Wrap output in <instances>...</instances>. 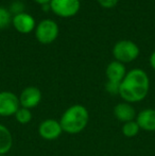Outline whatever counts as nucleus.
Instances as JSON below:
<instances>
[{"instance_id": "obj_1", "label": "nucleus", "mask_w": 155, "mask_h": 156, "mask_svg": "<svg viewBox=\"0 0 155 156\" xmlns=\"http://www.w3.org/2000/svg\"><path fill=\"white\" fill-rule=\"evenodd\" d=\"M150 89V79L147 72L140 68H134L126 72L120 83L119 96L124 102L137 103L146 99Z\"/></svg>"}, {"instance_id": "obj_2", "label": "nucleus", "mask_w": 155, "mask_h": 156, "mask_svg": "<svg viewBox=\"0 0 155 156\" xmlns=\"http://www.w3.org/2000/svg\"><path fill=\"white\" fill-rule=\"evenodd\" d=\"M58 121L63 133L76 135L86 129L89 121L88 109L82 104H73L63 113Z\"/></svg>"}, {"instance_id": "obj_3", "label": "nucleus", "mask_w": 155, "mask_h": 156, "mask_svg": "<svg viewBox=\"0 0 155 156\" xmlns=\"http://www.w3.org/2000/svg\"><path fill=\"white\" fill-rule=\"evenodd\" d=\"M139 47L132 41L123 39L115 44L113 48V55L115 61L126 64L135 61L139 56Z\"/></svg>"}, {"instance_id": "obj_4", "label": "nucleus", "mask_w": 155, "mask_h": 156, "mask_svg": "<svg viewBox=\"0 0 155 156\" xmlns=\"http://www.w3.org/2000/svg\"><path fill=\"white\" fill-rule=\"evenodd\" d=\"M58 23L52 19H43L36 25L35 27V37L36 39L43 45L52 44L58 36Z\"/></svg>"}, {"instance_id": "obj_5", "label": "nucleus", "mask_w": 155, "mask_h": 156, "mask_svg": "<svg viewBox=\"0 0 155 156\" xmlns=\"http://www.w3.org/2000/svg\"><path fill=\"white\" fill-rule=\"evenodd\" d=\"M49 5L50 11L62 18L76 16L81 8L80 0H51Z\"/></svg>"}, {"instance_id": "obj_6", "label": "nucleus", "mask_w": 155, "mask_h": 156, "mask_svg": "<svg viewBox=\"0 0 155 156\" xmlns=\"http://www.w3.org/2000/svg\"><path fill=\"white\" fill-rule=\"evenodd\" d=\"M20 107L19 98L12 91H0V117H11Z\"/></svg>"}, {"instance_id": "obj_7", "label": "nucleus", "mask_w": 155, "mask_h": 156, "mask_svg": "<svg viewBox=\"0 0 155 156\" xmlns=\"http://www.w3.org/2000/svg\"><path fill=\"white\" fill-rule=\"evenodd\" d=\"M63 134V129L61 126V123L58 120L48 118L45 119L38 125V135L41 138L48 141L56 140L60 138V136Z\"/></svg>"}, {"instance_id": "obj_8", "label": "nucleus", "mask_w": 155, "mask_h": 156, "mask_svg": "<svg viewBox=\"0 0 155 156\" xmlns=\"http://www.w3.org/2000/svg\"><path fill=\"white\" fill-rule=\"evenodd\" d=\"M19 103L21 107L28 109H32L36 107L41 103L43 94L41 89L35 86H28L23 89V91L18 96Z\"/></svg>"}, {"instance_id": "obj_9", "label": "nucleus", "mask_w": 155, "mask_h": 156, "mask_svg": "<svg viewBox=\"0 0 155 156\" xmlns=\"http://www.w3.org/2000/svg\"><path fill=\"white\" fill-rule=\"evenodd\" d=\"M35 19L32 15L28 13H20V14L14 15L12 18V25L16 31L21 34H29L33 30H35Z\"/></svg>"}, {"instance_id": "obj_10", "label": "nucleus", "mask_w": 155, "mask_h": 156, "mask_svg": "<svg viewBox=\"0 0 155 156\" xmlns=\"http://www.w3.org/2000/svg\"><path fill=\"white\" fill-rule=\"evenodd\" d=\"M114 116L118 121L125 123L129 121H133L136 119V109L134 108L131 103L128 102H120L115 105L114 107Z\"/></svg>"}, {"instance_id": "obj_11", "label": "nucleus", "mask_w": 155, "mask_h": 156, "mask_svg": "<svg viewBox=\"0 0 155 156\" xmlns=\"http://www.w3.org/2000/svg\"><path fill=\"white\" fill-rule=\"evenodd\" d=\"M135 121L139 125L140 131L155 132V109L154 108L141 109L137 114Z\"/></svg>"}, {"instance_id": "obj_12", "label": "nucleus", "mask_w": 155, "mask_h": 156, "mask_svg": "<svg viewBox=\"0 0 155 156\" xmlns=\"http://www.w3.org/2000/svg\"><path fill=\"white\" fill-rule=\"evenodd\" d=\"M126 69L124 64L118 62V61H113L107 65L105 70V74L107 81L115 83H121V81L124 79L126 74Z\"/></svg>"}, {"instance_id": "obj_13", "label": "nucleus", "mask_w": 155, "mask_h": 156, "mask_svg": "<svg viewBox=\"0 0 155 156\" xmlns=\"http://www.w3.org/2000/svg\"><path fill=\"white\" fill-rule=\"evenodd\" d=\"M13 147V135L5 125L0 123V155H5Z\"/></svg>"}, {"instance_id": "obj_14", "label": "nucleus", "mask_w": 155, "mask_h": 156, "mask_svg": "<svg viewBox=\"0 0 155 156\" xmlns=\"http://www.w3.org/2000/svg\"><path fill=\"white\" fill-rule=\"evenodd\" d=\"M121 131L123 136H125L128 138H133L138 135V133L140 132V129H139V125L137 124V122L135 120H133V121H129L123 123Z\"/></svg>"}, {"instance_id": "obj_15", "label": "nucleus", "mask_w": 155, "mask_h": 156, "mask_svg": "<svg viewBox=\"0 0 155 156\" xmlns=\"http://www.w3.org/2000/svg\"><path fill=\"white\" fill-rule=\"evenodd\" d=\"M14 117L19 124H29L32 121L33 115H32L31 109H28L20 106L18 111L16 112V114L14 115Z\"/></svg>"}, {"instance_id": "obj_16", "label": "nucleus", "mask_w": 155, "mask_h": 156, "mask_svg": "<svg viewBox=\"0 0 155 156\" xmlns=\"http://www.w3.org/2000/svg\"><path fill=\"white\" fill-rule=\"evenodd\" d=\"M12 18L10 11L0 6V29H5L6 27H9L10 23H12Z\"/></svg>"}, {"instance_id": "obj_17", "label": "nucleus", "mask_w": 155, "mask_h": 156, "mask_svg": "<svg viewBox=\"0 0 155 156\" xmlns=\"http://www.w3.org/2000/svg\"><path fill=\"white\" fill-rule=\"evenodd\" d=\"M23 8H25V5H23V3L21 1H19V0H17V1H14L12 4H11L10 9H9V11H10L11 14L14 16V15H17V14H20V13H23Z\"/></svg>"}, {"instance_id": "obj_18", "label": "nucleus", "mask_w": 155, "mask_h": 156, "mask_svg": "<svg viewBox=\"0 0 155 156\" xmlns=\"http://www.w3.org/2000/svg\"><path fill=\"white\" fill-rule=\"evenodd\" d=\"M119 83L110 82V81H107L105 84V89L110 94H119Z\"/></svg>"}, {"instance_id": "obj_19", "label": "nucleus", "mask_w": 155, "mask_h": 156, "mask_svg": "<svg viewBox=\"0 0 155 156\" xmlns=\"http://www.w3.org/2000/svg\"><path fill=\"white\" fill-rule=\"evenodd\" d=\"M119 0H98L99 4L103 9H113L117 5Z\"/></svg>"}, {"instance_id": "obj_20", "label": "nucleus", "mask_w": 155, "mask_h": 156, "mask_svg": "<svg viewBox=\"0 0 155 156\" xmlns=\"http://www.w3.org/2000/svg\"><path fill=\"white\" fill-rule=\"evenodd\" d=\"M149 63H150V66H151V68L155 71V51L152 52V54L150 55Z\"/></svg>"}, {"instance_id": "obj_21", "label": "nucleus", "mask_w": 155, "mask_h": 156, "mask_svg": "<svg viewBox=\"0 0 155 156\" xmlns=\"http://www.w3.org/2000/svg\"><path fill=\"white\" fill-rule=\"evenodd\" d=\"M36 3L41 4V5H45V4H49L51 0H34Z\"/></svg>"}, {"instance_id": "obj_22", "label": "nucleus", "mask_w": 155, "mask_h": 156, "mask_svg": "<svg viewBox=\"0 0 155 156\" xmlns=\"http://www.w3.org/2000/svg\"><path fill=\"white\" fill-rule=\"evenodd\" d=\"M0 156H8V155H6V154H5V155H0Z\"/></svg>"}]
</instances>
